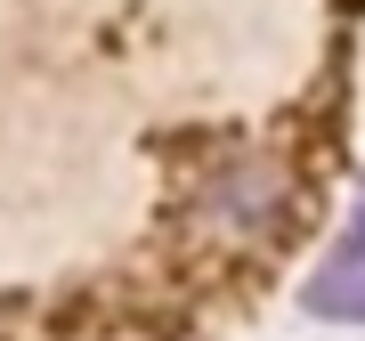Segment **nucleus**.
<instances>
[{
  "instance_id": "obj_1",
  "label": "nucleus",
  "mask_w": 365,
  "mask_h": 341,
  "mask_svg": "<svg viewBox=\"0 0 365 341\" xmlns=\"http://www.w3.org/2000/svg\"><path fill=\"white\" fill-rule=\"evenodd\" d=\"M203 211L227 228V236H276L284 211H292V187H284V170H268V163L244 155V163H220V170H211Z\"/></svg>"
},
{
  "instance_id": "obj_2",
  "label": "nucleus",
  "mask_w": 365,
  "mask_h": 341,
  "mask_svg": "<svg viewBox=\"0 0 365 341\" xmlns=\"http://www.w3.org/2000/svg\"><path fill=\"white\" fill-rule=\"evenodd\" d=\"M309 309L317 317H341V325H365V268H317Z\"/></svg>"
},
{
  "instance_id": "obj_3",
  "label": "nucleus",
  "mask_w": 365,
  "mask_h": 341,
  "mask_svg": "<svg viewBox=\"0 0 365 341\" xmlns=\"http://www.w3.org/2000/svg\"><path fill=\"white\" fill-rule=\"evenodd\" d=\"M325 268H365V203H357V220H349V236L333 244V260Z\"/></svg>"
}]
</instances>
